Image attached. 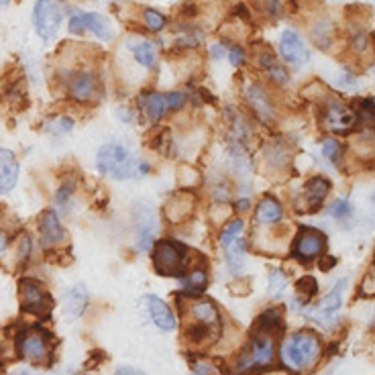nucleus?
<instances>
[{
	"instance_id": "f257e3e1",
	"label": "nucleus",
	"mask_w": 375,
	"mask_h": 375,
	"mask_svg": "<svg viewBox=\"0 0 375 375\" xmlns=\"http://www.w3.org/2000/svg\"><path fill=\"white\" fill-rule=\"evenodd\" d=\"M96 168L100 173L111 175L115 179H137L149 173V163L135 157L120 143L102 145L96 157Z\"/></svg>"
},
{
	"instance_id": "f03ea898",
	"label": "nucleus",
	"mask_w": 375,
	"mask_h": 375,
	"mask_svg": "<svg viewBox=\"0 0 375 375\" xmlns=\"http://www.w3.org/2000/svg\"><path fill=\"white\" fill-rule=\"evenodd\" d=\"M320 341L312 333H296L284 343L282 359L292 369H306L312 367L320 357Z\"/></svg>"
},
{
	"instance_id": "7ed1b4c3",
	"label": "nucleus",
	"mask_w": 375,
	"mask_h": 375,
	"mask_svg": "<svg viewBox=\"0 0 375 375\" xmlns=\"http://www.w3.org/2000/svg\"><path fill=\"white\" fill-rule=\"evenodd\" d=\"M188 249L182 243H175L172 239H159L153 245V267L159 276L166 278H182L186 273L188 265Z\"/></svg>"
},
{
	"instance_id": "20e7f679",
	"label": "nucleus",
	"mask_w": 375,
	"mask_h": 375,
	"mask_svg": "<svg viewBox=\"0 0 375 375\" xmlns=\"http://www.w3.org/2000/svg\"><path fill=\"white\" fill-rule=\"evenodd\" d=\"M54 296L37 280H21V308L23 312L47 320L54 312Z\"/></svg>"
},
{
	"instance_id": "39448f33",
	"label": "nucleus",
	"mask_w": 375,
	"mask_h": 375,
	"mask_svg": "<svg viewBox=\"0 0 375 375\" xmlns=\"http://www.w3.org/2000/svg\"><path fill=\"white\" fill-rule=\"evenodd\" d=\"M243 229H245L243 221L234 218L229 221V225L221 232V247L232 271H241L245 263V239L241 237Z\"/></svg>"
},
{
	"instance_id": "423d86ee",
	"label": "nucleus",
	"mask_w": 375,
	"mask_h": 375,
	"mask_svg": "<svg viewBox=\"0 0 375 375\" xmlns=\"http://www.w3.org/2000/svg\"><path fill=\"white\" fill-rule=\"evenodd\" d=\"M49 341H51V335L47 330L29 328V330L19 335L17 346H19L21 357H25L31 363H45L49 359V355H51Z\"/></svg>"
},
{
	"instance_id": "0eeeda50",
	"label": "nucleus",
	"mask_w": 375,
	"mask_h": 375,
	"mask_svg": "<svg viewBox=\"0 0 375 375\" xmlns=\"http://www.w3.org/2000/svg\"><path fill=\"white\" fill-rule=\"evenodd\" d=\"M33 23L41 39L45 41L54 39L61 25V10L56 0H37L33 8Z\"/></svg>"
},
{
	"instance_id": "6e6552de",
	"label": "nucleus",
	"mask_w": 375,
	"mask_h": 375,
	"mask_svg": "<svg viewBox=\"0 0 375 375\" xmlns=\"http://www.w3.org/2000/svg\"><path fill=\"white\" fill-rule=\"evenodd\" d=\"M294 257L302 261L318 260L326 251V237L317 229L310 227H300V231L294 239Z\"/></svg>"
},
{
	"instance_id": "1a4fd4ad",
	"label": "nucleus",
	"mask_w": 375,
	"mask_h": 375,
	"mask_svg": "<svg viewBox=\"0 0 375 375\" xmlns=\"http://www.w3.org/2000/svg\"><path fill=\"white\" fill-rule=\"evenodd\" d=\"M276 357V345H273V337L269 335H261L255 333L251 349L243 353V357L239 359V369H251V367H265L273 361Z\"/></svg>"
},
{
	"instance_id": "9d476101",
	"label": "nucleus",
	"mask_w": 375,
	"mask_h": 375,
	"mask_svg": "<svg viewBox=\"0 0 375 375\" xmlns=\"http://www.w3.org/2000/svg\"><path fill=\"white\" fill-rule=\"evenodd\" d=\"M84 29L92 31L102 41L113 39V31H111L109 19L98 15V13H82V15H74L70 19V33L80 35V33H84Z\"/></svg>"
},
{
	"instance_id": "9b49d317",
	"label": "nucleus",
	"mask_w": 375,
	"mask_h": 375,
	"mask_svg": "<svg viewBox=\"0 0 375 375\" xmlns=\"http://www.w3.org/2000/svg\"><path fill=\"white\" fill-rule=\"evenodd\" d=\"M280 51H282V58L286 59L288 63L296 65V67H302L310 61V49L308 45L302 41V37L296 33V31L286 29L280 37Z\"/></svg>"
},
{
	"instance_id": "f8f14e48",
	"label": "nucleus",
	"mask_w": 375,
	"mask_h": 375,
	"mask_svg": "<svg viewBox=\"0 0 375 375\" xmlns=\"http://www.w3.org/2000/svg\"><path fill=\"white\" fill-rule=\"evenodd\" d=\"M355 122H357V116L343 102L333 100L326 104V109H324L326 129H330L335 133H351L355 129Z\"/></svg>"
},
{
	"instance_id": "ddd939ff",
	"label": "nucleus",
	"mask_w": 375,
	"mask_h": 375,
	"mask_svg": "<svg viewBox=\"0 0 375 375\" xmlns=\"http://www.w3.org/2000/svg\"><path fill=\"white\" fill-rule=\"evenodd\" d=\"M194 204H196L194 192H190V190H179V192H175L172 198L168 200L166 208H163V214H166V218H168L172 225H179V223H184V221L192 214Z\"/></svg>"
},
{
	"instance_id": "4468645a",
	"label": "nucleus",
	"mask_w": 375,
	"mask_h": 375,
	"mask_svg": "<svg viewBox=\"0 0 375 375\" xmlns=\"http://www.w3.org/2000/svg\"><path fill=\"white\" fill-rule=\"evenodd\" d=\"M345 286L346 280H339L337 286L326 294V298L318 304V308L312 312L320 324L328 326V324L337 318V314L341 312V306H343V288H345Z\"/></svg>"
},
{
	"instance_id": "2eb2a0df",
	"label": "nucleus",
	"mask_w": 375,
	"mask_h": 375,
	"mask_svg": "<svg viewBox=\"0 0 375 375\" xmlns=\"http://www.w3.org/2000/svg\"><path fill=\"white\" fill-rule=\"evenodd\" d=\"M141 302H143L145 310H147V314L151 318V322L157 328H161V330H173L175 328V317H173L172 308L159 296L149 294V296H143Z\"/></svg>"
},
{
	"instance_id": "dca6fc26",
	"label": "nucleus",
	"mask_w": 375,
	"mask_h": 375,
	"mask_svg": "<svg viewBox=\"0 0 375 375\" xmlns=\"http://www.w3.org/2000/svg\"><path fill=\"white\" fill-rule=\"evenodd\" d=\"M39 237H41V247L49 249L56 247L65 239V231L59 223L58 214L54 210H45L39 218Z\"/></svg>"
},
{
	"instance_id": "f3484780",
	"label": "nucleus",
	"mask_w": 375,
	"mask_h": 375,
	"mask_svg": "<svg viewBox=\"0 0 375 375\" xmlns=\"http://www.w3.org/2000/svg\"><path fill=\"white\" fill-rule=\"evenodd\" d=\"M188 317L192 318L194 322H202V324H208V326L221 330V314H218L214 302H210L206 298L194 296V300L188 306Z\"/></svg>"
},
{
	"instance_id": "a211bd4d",
	"label": "nucleus",
	"mask_w": 375,
	"mask_h": 375,
	"mask_svg": "<svg viewBox=\"0 0 375 375\" xmlns=\"http://www.w3.org/2000/svg\"><path fill=\"white\" fill-rule=\"evenodd\" d=\"M19 161L13 151L0 147V194L10 192L19 179Z\"/></svg>"
},
{
	"instance_id": "6ab92c4d",
	"label": "nucleus",
	"mask_w": 375,
	"mask_h": 375,
	"mask_svg": "<svg viewBox=\"0 0 375 375\" xmlns=\"http://www.w3.org/2000/svg\"><path fill=\"white\" fill-rule=\"evenodd\" d=\"M70 96L76 98L78 102H88L94 94H96V78L90 72H78L70 76L67 82Z\"/></svg>"
},
{
	"instance_id": "aec40b11",
	"label": "nucleus",
	"mask_w": 375,
	"mask_h": 375,
	"mask_svg": "<svg viewBox=\"0 0 375 375\" xmlns=\"http://www.w3.org/2000/svg\"><path fill=\"white\" fill-rule=\"evenodd\" d=\"M88 306V289L84 284H76L74 288L67 289L63 298V312L67 318H80L84 314Z\"/></svg>"
},
{
	"instance_id": "412c9836",
	"label": "nucleus",
	"mask_w": 375,
	"mask_h": 375,
	"mask_svg": "<svg viewBox=\"0 0 375 375\" xmlns=\"http://www.w3.org/2000/svg\"><path fill=\"white\" fill-rule=\"evenodd\" d=\"M245 98H247L249 106L260 115L261 120H271V116H273V104H271L269 94H267L260 84H251V86L247 88Z\"/></svg>"
},
{
	"instance_id": "4be33fe9",
	"label": "nucleus",
	"mask_w": 375,
	"mask_h": 375,
	"mask_svg": "<svg viewBox=\"0 0 375 375\" xmlns=\"http://www.w3.org/2000/svg\"><path fill=\"white\" fill-rule=\"evenodd\" d=\"M139 223H137V249L147 251L149 245L153 243V237L157 231V218L153 214L151 208H143V212H139Z\"/></svg>"
},
{
	"instance_id": "5701e85b",
	"label": "nucleus",
	"mask_w": 375,
	"mask_h": 375,
	"mask_svg": "<svg viewBox=\"0 0 375 375\" xmlns=\"http://www.w3.org/2000/svg\"><path fill=\"white\" fill-rule=\"evenodd\" d=\"M328 190H330V182L322 175H317L312 177L306 188H304V198H306V204H308V212H317L318 208L322 206V202L326 200L328 196Z\"/></svg>"
},
{
	"instance_id": "b1692460",
	"label": "nucleus",
	"mask_w": 375,
	"mask_h": 375,
	"mask_svg": "<svg viewBox=\"0 0 375 375\" xmlns=\"http://www.w3.org/2000/svg\"><path fill=\"white\" fill-rule=\"evenodd\" d=\"M282 330H284V317H282L280 308H269L257 318L255 333L276 337V335H282Z\"/></svg>"
},
{
	"instance_id": "393cba45",
	"label": "nucleus",
	"mask_w": 375,
	"mask_h": 375,
	"mask_svg": "<svg viewBox=\"0 0 375 375\" xmlns=\"http://www.w3.org/2000/svg\"><path fill=\"white\" fill-rule=\"evenodd\" d=\"M129 49L133 51L135 59L143 65V67H153L155 65V45L149 39H141V37H133L129 41Z\"/></svg>"
},
{
	"instance_id": "a878e982",
	"label": "nucleus",
	"mask_w": 375,
	"mask_h": 375,
	"mask_svg": "<svg viewBox=\"0 0 375 375\" xmlns=\"http://www.w3.org/2000/svg\"><path fill=\"white\" fill-rule=\"evenodd\" d=\"M179 280H182L184 296H190V298L200 296L204 289H206V286H208V276H206L204 269H194L190 273H184Z\"/></svg>"
},
{
	"instance_id": "bb28decb",
	"label": "nucleus",
	"mask_w": 375,
	"mask_h": 375,
	"mask_svg": "<svg viewBox=\"0 0 375 375\" xmlns=\"http://www.w3.org/2000/svg\"><path fill=\"white\" fill-rule=\"evenodd\" d=\"M141 109H143L145 116L151 122H157L163 113H166V104H163V96L157 92H145L141 96Z\"/></svg>"
},
{
	"instance_id": "cd10ccee",
	"label": "nucleus",
	"mask_w": 375,
	"mask_h": 375,
	"mask_svg": "<svg viewBox=\"0 0 375 375\" xmlns=\"http://www.w3.org/2000/svg\"><path fill=\"white\" fill-rule=\"evenodd\" d=\"M284 216V208L271 196L261 198L257 204V221L260 223H278Z\"/></svg>"
},
{
	"instance_id": "c85d7f7f",
	"label": "nucleus",
	"mask_w": 375,
	"mask_h": 375,
	"mask_svg": "<svg viewBox=\"0 0 375 375\" xmlns=\"http://www.w3.org/2000/svg\"><path fill=\"white\" fill-rule=\"evenodd\" d=\"M229 163H231L232 170L237 173H241V175H245V173L249 172V157H247L245 149L239 147V145H234L231 149V153H229Z\"/></svg>"
},
{
	"instance_id": "c756f323",
	"label": "nucleus",
	"mask_w": 375,
	"mask_h": 375,
	"mask_svg": "<svg viewBox=\"0 0 375 375\" xmlns=\"http://www.w3.org/2000/svg\"><path fill=\"white\" fill-rule=\"evenodd\" d=\"M322 155H324L330 163L339 166V163H341V157H343V145H341V141L328 137V139L322 143Z\"/></svg>"
},
{
	"instance_id": "7c9ffc66",
	"label": "nucleus",
	"mask_w": 375,
	"mask_h": 375,
	"mask_svg": "<svg viewBox=\"0 0 375 375\" xmlns=\"http://www.w3.org/2000/svg\"><path fill=\"white\" fill-rule=\"evenodd\" d=\"M351 214H353V206L349 202V198H339L328 206V216L337 221H349Z\"/></svg>"
},
{
	"instance_id": "2f4dec72",
	"label": "nucleus",
	"mask_w": 375,
	"mask_h": 375,
	"mask_svg": "<svg viewBox=\"0 0 375 375\" xmlns=\"http://www.w3.org/2000/svg\"><path fill=\"white\" fill-rule=\"evenodd\" d=\"M286 288H288V280H286L284 271L273 269L271 276H269V294L273 298H282L286 294Z\"/></svg>"
},
{
	"instance_id": "473e14b6",
	"label": "nucleus",
	"mask_w": 375,
	"mask_h": 375,
	"mask_svg": "<svg viewBox=\"0 0 375 375\" xmlns=\"http://www.w3.org/2000/svg\"><path fill=\"white\" fill-rule=\"evenodd\" d=\"M296 292L304 296V302L312 300V296H317L318 292V284L317 280L312 276H304L296 282Z\"/></svg>"
},
{
	"instance_id": "72a5a7b5",
	"label": "nucleus",
	"mask_w": 375,
	"mask_h": 375,
	"mask_svg": "<svg viewBox=\"0 0 375 375\" xmlns=\"http://www.w3.org/2000/svg\"><path fill=\"white\" fill-rule=\"evenodd\" d=\"M143 19L145 25L151 31H161L163 29V25H166V17H163L161 13L153 10V8H147V10H145Z\"/></svg>"
},
{
	"instance_id": "f704fd0d",
	"label": "nucleus",
	"mask_w": 375,
	"mask_h": 375,
	"mask_svg": "<svg viewBox=\"0 0 375 375\" xmlns=\"http://www.w3.org/2000/svg\"><path fill=\"white\" fill-rule=\"evenodd\" d=\"M186 102V94L179 92V90H173V92H168L163 96V104L166 109H182V104Z\"/></svg>"
},
{
	"instance_id": "c9c22d12",
	"label": "nucleus",
	"mask_w": 375,
	"mask_h": 375,
	"mask_svg": "<svg viewBox=\"0 0 375 375\" xmlns=\"http://www.w3.org/2000/svg\"><path fill=\"white\" fill-rule=\"evenodd\" d=\"M72 129H74V120L67 116H61L51 125V131H59V133H70Z\"/></svg>"
},
{
	"instance_id": "e433bc0d",
	"label": "nucleus",
	"mask_w": 375,
	"mask_h": 375,
	"mask_svg": "<svg viewBox=\"0 0 375 375\" xmlns=\"http://www.w3.org/2000/svg\"><path fill=\"white\" fill-rule=\"evenodd\" d=\"M375 282H374V269H369L367 271V276H365V282L361 284V294L365 296V298H372L375 292Z\"/></svg>"
},
{
	"instance_id": "4c0bfd02",
	"label": "nucleus",
	"mask_w": 375,
	"mask_h": 375,
	"mask_svg": "<svg viewBox=\"0 0 375 375\" xmlns=\"http://www.w3.org/2000/svg\"><path fill=\"white\" fill-rule=\"evenodd\" d=\"M361 113H363V116L367 118V125H372L374 122V100L372 98H365L363 102H361Z\"/></svg>"
},
{
	"instance_id": "58836bf2",
	"label": "nucleus",
	"mask_w": 375,
	"mask_h": 375,
	"mask_svg": "<svg viewBox=\"0 0 375 375\" xmlns=\"http://www.w3.org/2000/svg\"><path fill=\"white\" fill-rule=\"evenodd\" d=\"M227 54H229V61H231L232 65H241L243 59H245V51H243L241 47H237V45H232Z\"/></svg>"
},
{
	"instance_id": "ea45409f",
	"label": "nucleus",
	"mask_w": 375,
	"mask_h": 375,
	"mask_svg": "<svg viewBox=\"0 0 375 375\" xmlns=\"http://www.w3.org/2000/svg\"><path fill=\"white\" fill-rule=\"evenodd\" d=\"M72 192H74V190H72V186H63V188H61V190L58 192V202H59V206L63 208V210L67 208V200H70Z\"/></svg>"
},
{
	"instance_id": "a19ab883",
	"label": "nucleus",
	"mask_w": 375,
	"mask_h": 375,
	"mask_svg": "<svg viewBox=\"0 0 375 375\" xmlns=\"http://www.w3.org/2000/svg\"><path fill=\"white\" fill-rule=\"evenodd\" d=\"M194 372H196V374H214L216 369H214L212 363H202V361H198V363H194Z\"/></svg>"
},
{
	"instance_id": "79ce46f5",
	"label": "nucleus",
	"mask_w": 375,
	"mask_h": 375,
	"mask_svg": "<svg viewBox=\"0 0 375 375\" xmlns=\"http://www.w3.org/2000/svg\"><path fill=\"white\" fill-rule=\"evenodd\" d=\"M318 260H320V269H322V271H328L330 267L337 265V260H335V257H328V255H324V253H322Z\"/></svg>"
},
{
	"instance_id": "37998d69",
	"label": "nucleus",
	"mask_w": 375,
	"mask_h": 375,
	"mask_svg": "<svg viewBox=\"0 0 375 375\" xmlns=\"http://www.w3.org/2000/svg\"><path fill=\"white\" fill-rule=\"evenodd\" d=\"M210 54H212V58L214 59L223 58V56H225V47H223V43H216V45H212Z\"/></svg>"
},
{
	"instance_id": "c03bdc74",
	"label": "nucleus",
	"mask_w": 375,
	"mask_h": 375,
	"mask_svg": "<svg viewBox=\"0 0 375 375\" xmlns=\"http://www.w3.org/2000/svg\"><path fill=\"white\" fill-rule=\"evenodd\" d=\"M4 247H6V237L0 234V255H2V251H4Z\"/></svg>"
},
{
	"instance_id": "a18cd8bd",
	"label": "nucleus",
	"mask_w": 375,
	"mask_h": 375,
	"mask_svg": "<svg viewBox=\"0 0 375 375\" xmlns=\"http://www.w3.org/2000/svg\"><path fill=\"white\" fill-rule=\"evenodd\" d=\"M237 208H239V210H245V208H249V200H241Z\"/></svg>"
},
{
	"instance_id": "49530a36",
	"label": "nucleus",
	"mask_w": 375,
	"mask_h": 375,
	"mask_svg": "<svg viewBox=\"0 0 375 375\" xmlns=\"http://www.w3.org/2000/svg\"><path fill=\"white\" fill-rule=\"evenodd\" d=\"M8 2H10V0H0V6H6Z\"/></svg>"
}]
</instances>
